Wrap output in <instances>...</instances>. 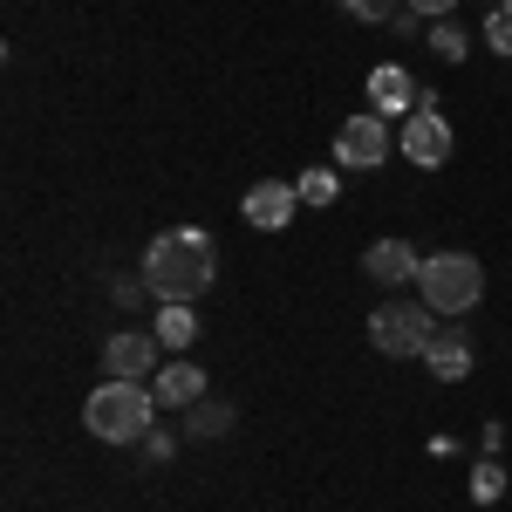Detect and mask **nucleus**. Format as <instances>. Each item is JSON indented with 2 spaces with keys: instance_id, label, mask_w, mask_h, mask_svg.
<instances>
[{
  "instance_id": "obj_1",
  "label": "nucleus",
  "mask_w": 512,
  "mask_h": 512,
  "mask_svg": "<svg viewBox=\"0 0 512 512\" xmlns=\"http://www.w3.org/2000/svg\"><path fill=\"white\" fill-rule=\"evenodd\" d=\"M212 274H219V246H212V233H198V226H171L144 253V287L158 301H198L212 287Z\"/></svg>"
},
{
  "instance_id": "obj_2",
  "label": "nucleus",
  "mask_w": 512,
  "mask_h": 512,
  "mask_svg": "<svg viewBox=\"0 0 512 512\" xmlns=\"http://www.w3.org/2000/svg\"><path fill=\"white\" fill-rule=\"evenodd\" d=\"M158 410H164L158 390L110 376V383H96V390H89V403H82V424L103 437V444H144V437H151V424H158Z\"/></svg>"
},
{
  "instance_id": "obj_3",
  "label": "nucleus",
  "mask_w": 512,
  "mask_h": 512,
  "mask_svg": "<svg viewBox=\"0 0 512 512\" xmlns=\"http://www.w3.org/2000/svg\"><path fill=\"white\" fill-rule=\"evenodd\" d=\"M437 328H444V315H437L431 301H383L369 315V349L376 355H424L437 342Z\"/></svg>"
},
{
  "instance_id": "obj_4",
  "label": "nucleus",
  "mask_w": 512,
  "mask_h": 512,
  "mask_svg": "<svg viewBox=\"0 0 512 512\" xmlns=\"http://www.w3.org/2000/svg\"><path fill=\"white\" fill-rule=\"evenodd\" d=\"M417 287H424V301H431L437 315H472L478 294H485V267H478L472 253H431L424 260V274H417Z\"/></svg>"
},
{
  "instance_id": "obj_5",
  "label": "nucleus",
  "mask_w": 512,
  "mask_h": 512,
  "mask_svg": "<svg viewBox=\"0 0 512 512\" xmlns=\"http://www.w3.org/2000/svg\"><path fill=\"white\" fill-rule=\"evenodd\" d=\"M403 158L417 164V171H437V164H451V151H458V137H451V123L431 110V96L403 117V144H396Z\"/></svg>"
},
{
  "instance_id": "obj_6",
  "label": "nucleus",
  "mask_w": 512,
  "mask_h": 512,
  "mask_svg": "<svg viewBox=\"0 0 512 512\" xmlns=\"http://www.w3.org/2000/svg\"><path fill=\"white\" fill-rule=\"evenodd\" d=\"M383 158H390V123L376 117V110L342 123V137H335V164H349V171H376Z\"/></svg>"
},
{
  "instance_id": "obj_7",
  "label": "nucleus",
  "mask_w": 512,
  "mask_h": 512,
  "mask_svg": "<svg viewBox=\"0 0 512 512\" xmlns=\"http://www.w3.org/2000/svg\"><path fill=\"white\" fill-rule=\"evenodd\" d=\"M158 335H144V328H117L110 342H103V369L123 376V383H144V376H158Z\"/></svg>"
},
{
  "instance_id": "obj_8",
  "label": "nucleus",
  "mask_w": 512,
  "mask_h": 512,
  "mask_svg": "<svg viewBox=\"0 0 512 512\" xmlns=\"http://www.w3.org/2000/svg\"><path fill=\"white\" fill-rule=\"evenodd\" d=\"M294 205H301V192H294V178H260L253 192L239 198L246 226H260V233H280V226L294 219Z\"/></svg>"
},
{
  "instance_id": "obj_9",
  "label": "nucleus",
  "mask_w": 512,
  "mask_h": 512,
  "mask_svg": "<svg viewBox=\"0 0 512 512\" xmlns=\"http://www.w3.org/2000/svg\"><path fill=\"white\" fill-rule=\"evenodd\" d=\"M362 274L376 280V287H403V280L424 274V253H417L410 239H376V246L362 253Z\"/></svg>"
},
{
  "instance_id": "obj_10",
  "label": "nucleus",
  "mask_w": 512,
  "mask_h": 512,
  "mask_svg": "<svg viewBox=\"0 0 512 512\" xmlns=\"http://www.w3.org/2000/svg\"><path fill=\"white\" fill-rule=\"evenodd\" d=\"M369 110H376V117H410V110H417V82H410V69H396V62L369 69Z\"/></svg>"
},
{
  "instance_id": "obj_11",
  "label": "nucleus",
  "mask_w": 512,
  "mask_h": 512,
  "mask_svg": "<svg viewBox=\"0 0 512 512\" xmlns=\"http://www.w3.org/2000/svg\"><path fill=\"white\" fill-rule=\"evenodd\" d=\"M424 369L437 383H465L472 376V335L465 328H437V342L424 349Z\"/></svg>"
},
{
  "instance_id": "obj_12",
  "label": "nucleus",
  "mask_w": 512,
  "mask_h": 512,
  "mask_svg": "<svg viewBox=\"0 0 512 512\" xmlns=\"http://www.w3.org/2000/svg\"><path fill=\"white\" fill-rule=\"evenodd\" d=\"M151 390H158L164 410H192L198 396H205V369L198 362H164L158 376H151Z\"/></svg>"
},
{
  "instance_id": "obj_13",
  "label": "nucleus",
  "mask_w": 512,
  "mask_h": 512,
  "mask_svg": "<svg viewBox=\"0 0 512 512\" xmlns=\"http://www.w3.org/2000/svg\"><path fill=\"white\" fill-rule=\"evenodd\" d=\"M151 335H158L164 349L178 355V349H192L198 342V315H192V301H164L158 321H151Z\"/></svg>"
},
{
  "instance_id": "obj_14",
  "label": "nucleus",
  "mask_w": 512,
  "mask_h": 512,
  "mask_svg": "<svg viewBox=\"0 0 512 512\" xmlns=\"http://www.w3.org/2000/svg\"><path fill=\"white\" fill-rule=\"evenodd\" d=\"M294 192H301V205H335V192H342V178H335L328 164H308V171L294 178Z\"/></svg>"
},
{
  "instance_id": "obj_15",
  "label": "nucleus",
  "mask_w": 512,
  "mask_h": 512,
  "mask_svg": "<svg viewBox=\"0 0 512 512\" xmlns=\"http://www.w3.org/2000/svg\"><path fill=\"white\" fill-rule=\"evenodd\" d=\"M431 55L437 62H465V55H472V35H465L458 21H437L431 28Z\"/></svg>"
},
{
  "instance_id": "obj_16",
  "label": "nucleus",
  "mask_w": 512,
  "mask_h": 512,
  "mask_svg": "<svg viewBox=\"0 0 512 512\" xmlns=\"http://www.w3.org/2000/svg\"><path fill=\"white\" fill-rule=\"evenodd\" d=\"M499 492H506V465H499V458H485V465L472 472V499H478V506H492Z\"/></svg>"
},
{
  "instance_id": "obj_17",
  "label": "nucleus",
  "mask_w": 512,
  "mask_h": 512,
  "mask_svg": "<svg viewBox=\"0 0 512 512\" xmlns=\"http://www.w3.org/2000/svg\"><path fill=\"white\" fill-rule=\"evenodd\" d=\"M485 48H492V55H512V0L485 14Z\"/></svg>"
},
{
  "instance_id": "obj_18",
  "label": "nucleus",
  "mask_w": 512,
  "mask_h": 512,
  "mask_svg": "<svg viewBox=\"0 0 512 512\" xmlns=\"http://www.w3.org/2000/svg\"><path fill=\"white\" fill-rule=\"evenodd\" d=\"M355 21H369V28H383V21H396L403 14V0H342Z\"/></svg>"
},
{
  "instance_id": "obj_19",
  "label": "nucleus",
  "mask_w": 512,
  "mask_h": 512,
  "mask_svg": "<svg viewBox=\"0 0 512 512\" xmlns=\"http://www.w3.org/2000/svg\"><path fill=\"white\" fill-rule=\"evenodd\" d=\"M233 424V403H205V410H192V437H219Z\"/></svg>"
},
{
  "instance_id": "obj_20",
  "label": "nucleus",
  "mask_w": 512,
  "mask_h": 512,
  "mask_svg": "<svg viewBox=\"0 0 512 512\" xmlns=\"http://www.w3.org/2000/svg\"><path fill=\"white\" fill-rule=\"evenodd\" d=\"M403 7H410V14H424V21H451V7H458V0H403Z\"/></svg>"
},
{
  "instance_id": "obj_21",
  "label": "nucleus",
  "mask_w": 512,
  "mask_h": 512,
  "mask_svg": "<svg viewBox=\"0 0 512 512\" xmlns=\"http://www.w3.org/2000/svg\"><path fill=\"white\" fill-rule=\"evenodd\" d=\"M144 458H151V465H164V458H171V437L151 431V437H144Z\"/></svg>"
}]
</instances>
